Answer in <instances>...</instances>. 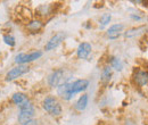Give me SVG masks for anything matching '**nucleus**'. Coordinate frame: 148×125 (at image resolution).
Here are the masks:
<instances>
[{"label": "nucleus", "instance_id": "nucleus-7", "mask_svg": "<svg viewBox=\"0 0 148 125\" xmlns=\"http://www.w3.org/2000/svg\"><path fill=\"white\" fill-rule=\"evenodd\" d=\"M63 75H64V71L63 70H56V71H54L48 76V84L51 88H58L59 83H60V81L63 79Z\"/></svg>", "mask_w": 148, "mask_h": 125}, {"label": "nucleus", "instance_id": "nucleus-12", "mask_svg": "<svg viewBox=\"0 0 148 125\" xmlns=\"http://www.w3.org/2000/svg\"><path fill=\"white\" fill-rule=\"evenodd\" d=\"M43 27V23L40 19H31L27 24H26V29L31 32V33H37Z\"/></svg>", "mask_w": 148, "mask_h": 125}, {"label": "nucleus", "instance_id": "nucleus-3", "mask_svg": "<svg viewBox=\"0 0 148 125\" xmlns=\"http://www.w3.org/2000/svg\"><path fill=\"white\" fill-rule=\"evenodd\" d=\"M41 56H42V51H39V50L30 53V54L21 53L15 57V63L18 65H26L27 63H31V61H34V60L39 59Z\"/></svg>", "mask_w": 148, "mask_h": 125}, {"label": "nucleus", "instance_id": "nucleus-10", "mask_svg": "<svg viewBox=\"0 0 148 125\" xmlns=\"http://www.w3.org/2000/svg\"><path fill=\"white\" fill-rule=\"evenodd\" d=\"M91 50H92V47H91L90 43H88V42H82V43L79 44V47H77V49H76V56H77L80 59H86V58L90 55Z\"/></svg>", "mask_w": 148, "mask_h": 125}, {"label": "nucleus", "instance_id": "nucleus-2", "mask_svg": "<svg viewBox=\"0 0 148 125\" xmlns=\"http://www.w3.org/2000/svg\"><path fill=\"white\" fill-rule=\"evenodd\" d=\"M42 108L51 116L54 117H57V116H60L62 114V106L59 104V101L56 99L55 97H47L43 102H42Z\"/></svg>", "mask_w": 148, "mask_h": 125}, {"label": "nucleus", "instance_id": "nucleus-22", "mask_svg": "<svg viewBox=\"0 0 148 125\" xmlns=\"http://www.w3.org/2000/svg\"><path fill=\"white\" fill-rule=\"evenodd\" d=\"M0 55H1V51H0Z\"/></svg>", "mask_w": 148, "mask_h": 125}, {"label": "nucleus", "instance_id": "nucleus-15", "mask_svg": "<svg viewBox=\"0 0 148 125\" xmlns=\"http://www.w3.org/2000/svg\"><path fill=\"white\" fill-rule=\"evenodd\" d=\"M111 77H112V67L110 65L108 66H105L103 68V71H101V81L104 83H107V82H110Z\"/></svg>", "mask_w": 148, "mask_h": 125}, {"label": "nucleus", "instance_id": "nucleus-14", "mask_svg": "<svg viewBox=\"0 0 148 125\" xmlns=\"http://www.w3.org/2000/svg\"><path fill=\"white\" fill-rule=\"evenodd\" d=\"M110 66L112 68H115L116 71L121 72L123 70V64L121 61V59H119L117 57H111L110 58Z\"/></svg>", "mask_w": 148, "mask_h": 125}, {"label": "nucleus", "instance_id": "nucleus-4", "mask_svg": "<svg viewBox=\"0 0 148 125\" xmlns=\"http://www.w3.org/2000/svg\"><path fill=\"white\" fill-rule=\"evenodd\" d=\"M29 66L27 65H18L13 67L10 71L6 74V81H14L16 79L21 77L22 75H24L25 73L29 72Z\"/></svg>", "mask_w": 148, "mask_h": 125}, {"label": "nucleus", "instance_id": "nucleus-18", "mask_svg": "<svg viewBox=\"0 0 148 125\" xmlns=\"http://www.w3.org/2000/svg\"><path fill=\"white\" fill-rule=\"evenodd\" d=\"M3 42L7 44V46H9V47H14L15 46V43H16V41H15V38L13 36H10V34H6V36H3Z\"/></svg>", "mask_w": 148, "mask_h": 125}, {"label": "nucleus", "instance_id": "nucleus-17", "mask_svg": "<svg viewBox=\"0 0 148 125\" xmlns=\"http://www.w3.org/2000/svg\"><path fill=\"white\" fill-rule=\"evenodd\" d=\"M26 99H27V97H26L24 93H21V92H18V93H15V94L13 96V98H12L13 102H14L15 105H17V106H19L21 104H23V102H24Z\"/></svg>", "mask_w": 148, "mask_h": 125}, {"label": "nucleus", "instance_id": "nucleus-6", "mask_svg": "<svg viewBox=\"0 0 148 125\" xmlns=\"http://www.w3.org/2000/svg\"><path fill=\"white\" fill-rule=\"evenodd\" d=\"M64 39H65V36H64V33H62V32H59V33L55 34L53 38H50V40L47 42V44H46V47H45L46 51L54 50L55 48H57V47L64 41Z\"/></svg>", "mask_w": 148, "mask_h": 125}, {"label": "nucleus", "instance_id": "nucleus-11", "mask_svg": "<svg viewBox=\"0 0 148 125\" xmlns=\"http://www.w3.org/2000/svg\"><path fill=\"white\" fill-rule=\"evenodd\" d=\"M124 29V25L123 24H114V25H112L111 27L108 29V31H107V36L110 38V39H117L120 34H121V32H122V30Z\"/></svg>", "mask_w": 148, "mask_h": 125}, {"label": "nucleus", "instance_id": "nucleus-19", "mask_svg": "<svg viewBox=\"0 0 148 125\" xmlns=\"http://www.w3.org/2000/svg\"><path fill=\"white\" fill-rule=\"evenodd\" d=\"M112 19V16L111 14H104L101 17H100V24H101V27H104V26H106L107 24H110V22H111Z\"/></svg>", "mask_w": 148, "mask_h": 125}, {"label": "nucleus", "instance_id": "nucleus-13", "mask_svg": "<svg viewBox=\"0 0 148 125\" xmlns=\"http://www.w3.org/2000/svg\"><path fill=\"white\" fill-rule=\"evenodd\" d=\"M88 101H89V98H88V94H83L79 98V100L75 102L74 108L77 110V111H83L87 106H88Z\"/></svg>", "mask_w": 148, "mask_h": 125}, {"label": "nucleus", "instance_id": "nucleus-21", "mask_svg": "<svg viewBox=\"0 0 148 125\" xmlns=\"http://www.w3.org/2000/svg\"><path fill=\"white\" fill-rule=\"evenodd\" d=\"M125 125H134V124H133L132 122H130V121H127V124Z\"/></svg>", "mask_w": 148, "mask_h": 125}, {"label": "nucleus", "instance_id": "nucleus-20", "mask_svg": "<svg viewBox=\"0 0 148 125\" xmlns=\"http://www.w3.org/2000/svg\"><path fill=\"white\" fill-rule=\"evenodd\" d=\"M24 125H39L37 120H31V121H29L27 123H25Z\"/></svg>", "mask_w": 148, "mask_h": 125}, {"label": "nucleus", "instance_id": "nucleus-8", "mask_svg": "<svg viewBox=\"0 0 148 125\" xmlns=\"http://www.w3.org/2000/svg\"><path fill=\"white\" fill-rule=\"evenodd\" d=\"M88 87H89V81L88 80H84V79L76 80L73 83H71V92L74 96L75 93H79V92H82V91L87 90Z\"/></svg>", "mask_w": 148, "mask_h": 125}, {"label": "nucleus", "instance_id": "nucleus-16", "mask_svg": "<svg viewBox=\"0 0 148 125\" xmlns=\"http://www.w3.org/2000/svg\"><path fill=\"white\" fill-rule=\"evenodd\" d=\"M146 26H140V27H136V29H131L129 31H127L124 33L125 38H133V36H138L139 33H141L143 31H146Z\"/></svg>", "mask_w": 148, "mask_h": 125}, {"label": "nucleus", "instance_id": "nucleus-9", "mask_svg": "<svg viewBox=\"0 0 148 125\" xmlns=\"http://www.w3.org/2000/svg\"><path fill=\"white\" fill-rule=\"evenodd\" d=\"M57 93L64 100H71L73 94L71 92V83H63L57 88Z\"/></svg>", "mask_w": 148, "mask_h": 125}, {"label": "nucleus", "instance_id": "nucleus-5", "mask_svg": "<svg viewBox=\"0 0 148 125\" xmlns=\"http://www.w3.org/2000/svg\"><path fill=\"white\" fill-rule=\"evenodd\" d=\"M133 82L136 85L143 88L148 84V71L145 70H137L133 74Z\"/></svg>", "mask_w": 148, "mask_h": 125}, {"label": "nucleus", "instance_id": "nucleus-1", "mask_svg": "<svg viewBox=\"0 0 148 125\" xmlns=\"http://www.w3.org/2000/svg\"><path fill=\"white\" fill-rule=\"evenodd\" d=\"M19 113L17 116L18 123L21 125H24L25 123H27L29 121L33 120V116L36 114V108L33 106V104L30 101V99L27 98L23 104H21L18 106Z\"/></svg>", "mask_w": 148, "mask_h": 125}]
</instances>
